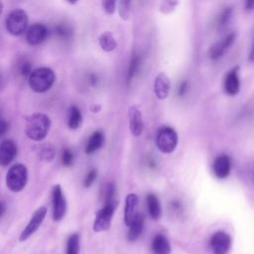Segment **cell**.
I'll list each match as a JSON object with an SVG mask.
<instances>
[{
  "label": "cell",
  "mask_w": 254,
  "mask_h": 254,
  "mask_svg": "<svg viewBox=\"0 0 254 254\" xmlns=\"http://www.w3.org/2000/svg\"><path fill=\"white\" fill-rule=\"evenodd\" d=\"M51 127L50 117L41 112L33 113L27 118L25 133L32 141H41L49 133Z\"/></svg>",
  "instance_id": "cell-1"
},
{
  "label": "cell",
  "mask_w": 254,
  "mask_h": 254,
  "mask_svg": "<svg viewBox=\"0 0 254 254\" xmlns=\"http://www.w3.org/2000/svg\"><path fill=\"white\" fill-rule=\"evenodd\" d=\"M56 80L55 71L48 66H41L33 69L28 77V83L31 89L37 93L48 91Z\"/></svg>",
  "instance_id": "cell-2"
},
{
  "label": "cell",
  "mask_w": 254,
  "mask_h": 254,
  "mask_svg": "<svg viewBox=\"0 0 254 254\" xmlns=\"http://www.w3.org/2000/svg\"><path fill=\"white\" fill-rule=\"evenodd\" d=\"M28 182V170L23 164L11 166L6 174V186L9 190L19 192L24 190Z\"/></svg>",
  "instance_id": "cell-3"
},
{
  "label": "cell",
  "mask_w": 254,
  "mask_h": 254,
  "mask_svg": "<svg viewBox=\"0 0 254 254\" xmlns=\"http://www.w3.org/2000/svg\"><path fill=\"white\" fill-rule=\"evenodd\" d=\"M29 23V17L25 10L16 8L12 10L6 17L5 26L9 34L13 36H20L26 33Z\"/></svg>",
  "instance_id": "cell-4"
},
{
  "label": "cell",
  "mask_w": 254,
  "mask_h": 254,
  "mask_svg": "<svg viewBox=\"0 0 254 254\" xmlns=\"http://www.w3.org/2000/svg\"><path fill=\"white\" fill-rule=\"evenodd\" d=\"M157 148L164 154L172 153L178 145L179 138L175 129L172 127H163L158 130L155 138Z\"/></svg>",
  "instance_id": "cell-5"
},
{
  "label": "cell",
  "mask_w": 254,
  "mask_h": 254,
  "mask_svg": "<svg viewBox=\"0 0 254 254\" xmlns=\"http://www.w3.org/2000/svg\"><path fill=\"white\" fill-rule=\"evenodd\" d=\"M116 206H117V200L104 203V206H102L96 212V215L92 224V229L94 232H102L110 228L112 216L114 214Z\"/></svg>",
  "instance_id": "cell-6"
},
{
  "label": "cell",
  "mask_w": 254,
  "mask_h": 254,
  "mask_svg": "<svg viewBox=\"0 0 254 254\" xmlns=\"http://www.w3.org/2000/svg\"><path fill=\"white\" fill-rule=\"evenodd\" d=\"M46 214H47L46 206H40L39 208H37L35 210V212L31 216L29 222L27 223L25 228L20 233L19 240L21 242H24L27 239H29L40 228V226L42 225V223L46 217Z\"/></svg>",
  "instance_id": "cell-7"
},
{
  "label": "cell",
  "mask_w": 254,
  "mask_h": 254,
  "mask_svg": "<svg viewBox=\"0 0 254 254\" xmlns=\"http://www.w3.org/2000/svg\"><path fill=\"white\" fill-rule=\"evenodd\" d=\"M52 201H53V218L55 221L62 220L66 212V201L64 195L62 187L60 185H56L53 189L52 193Z\"/></svg>",
  "instance_id": "cell-8"
},
{
  "label": "cell",
  "mask_w": 254,
  "mask_h": 254,
  "mask_svg": "<svg viewBox=\"0 0 254 254\" xmlns=\"http://www.w3.org/2000/svg\"><path fill=\"white\" fill-rule=\"evenodd\" d=\"M235 37H236L235 32H231L227 34L225 37H223L220 41L211 45L208 50V57L213 61L221 59L234 43Z\"/></svg>",
  "instance_id": "cell-9"
},
{
  "label": "cell",
  "mask_w": 254,
  "mask_h": 254,
  "mask_svg": "<svg viewBox=\"0 0 254 254\" xmlns=\"http://www.w3.org/2000/svg\"><path fill=\"white\" fill-rule=\"evenodd\" d=\"M209 245L213 254H226L231 245L230 236L224 231H217L212 234Z\"/></svg>",
  "instance_id": "cell-10"
},
{
  "label": "cell",
  "mask_w": 254,
  "mask_h": 254,
  "mask_svg": "<svg viewBox=\"0 0 254 254\" xmlns=\"http://www.w3.org/2000/svg\"><path fill=\"white\" fill-rule=\"evenodd\" d=\"M138 204H139V197L136 193H129L125 197V204H124V224L126 226H130L133 221L138 216Z\"/></svg>",
  "instance_id": "cell-11"
},
{
  "label": "cell",
  "mask_w": 254,
  "mask_h": 254,
  "mask_svg": "<svg viewBox=\"0 0 254 254\" xmlns=\"http://www.w3.org/2000/svg\"><path fill=\"white\" fill-rule=\"evenodd\" d=\"M49 31L44 24L35 23L26 31V41L31 46H37L43 43L48 37Z\"/></svg>",
  "instance_id": "cell-12"
},
{
  "label": "cell",
  "mask_w": 254,
  "mask_h": 254,
  "mask_svg": "<svg viewBox=\"0 0 254 254\" xmlns=\"http://www.w3.org/2000/svg\"><path fill=\"white\" fill-rule=\"evenodd\" d=\"M224 91L226 94L233 96L240 90V78H239V66L232 67L224 77Z\"/></svg>",
  "instance_id": "cell-13"
},
{
  "label": "cell",
  "mask_w": 254,
  "mask_h": 254,
  "mask_svg": "<svg viewBox=\"0 0 254 254\" xmlns=\"http://www.w3.org/2000/svg\"><path fill=\"white\" fill-rule=\"evenodd\" d=\"M171 91V80L165 72H160L156 75L154 81V92L158 99H166Z\"/></svg>",
  "instance_id": "cell-14"
},
{
  "label": "cell",
  "mask_w": 254,
  "mask_h": 254,
  "mask_svg": "<svg viewBox=\"0 0 254 254\" xmlns=\"http://www.w3.org/2000/svg\"><path fill=\"white\" fill-rule=\"evenodd\" d=\"M128 118H129V128L130 132L134 137H139L143 131V118L142 113L139 108L135 105L130 106L128 110Z\"/></svg>",
  "instance_id": "cell-15"
},
{
  "label": "cell",
  "mask_w": 254,
  "mask_h": 254,
  "mask_svg": "<svg viewBox=\"0 0 254 254\" xmlns=\"http://www.w3.org/2000/svg\"><path fill=\"white\" fill-rule=\"evenodd\" d=\"M17 154V146L12 140H3L0 145V164L2 167L8 166Z\"/></svg>",
  "instance_id": "cell-16"
},
{
  "label": "cell",
  "mask_w": 254,
  "mask_h": 254,
  "mask_svg": "<svg viewBox=\"0 0 254 254\" xmlns=\"http://www.w3.org/2000/svg\"><path fill=\"white\" fill-rule=\"evenodd\" d=\"M231 169V161L227 155H219L213 162V172L216 178L225 179Z\"/></svg>",
  "instance_id": "cell-17"
},
{
  "label": "cell",
  "mask_w": 254,
  "mask_h": 254,
  "mask_svg": "<svg viewBox=\"0 0 254 254\" xmlns=\"http://www.w3.org/2000/svg\"><path fill=\"white\" fill-rule=\"evenodd\" d=\"M151 249L153 254H170L171 253V245L166 236L163 234H157L153 240Z\"/></svg>",
  "instance_id": "cell-18"
},
{
  "label": "cell",
  "mask_w": 254,
  "mask_h": 254,
  "mask_svg": "<svg viewBox=\"0 0 254 254\" xmlns=\"http://www.w3.org/2000/svg\"><path fill=\"white\" fill-rule=\"evenodd\" d=\"M142 64H143V61H142L141 55L135 53L131 57V60L128 64L127 74H126V84L127 85H129L131 83V81L134 79V77L137 75V73L139 72V70L142 66Z\"/></svg>",
  "instance_id": "cell-19"
},
{
  "label": "cell",
  "mask_w": 254,
  "mask_h": 254,
  "mask_svg": "<svg viewBox=\"0 0 254 254\" xmlns=\"http://www.w3.org/2000/svg\"><path fill=\"white\" fill-rule=\"evenodd\" d=\"M104 143V135L101 131H95L93 132L90 137L88 138V141L85 145L84 152L87 155H90L101 148V146Z\"/></svg>",
  "instance_id": "cell-20"
},
{
  "label": "cell",
  "mask_w": 254,
  "mask_h": 254,
  "mask_svg": "<svg viewBox=\"0 0 254 254\" xmlns=\"http://www.w3.org/2000/svg\"><path fill=\"white\" fill-rule=\"evenodd\" d=\"M146 202H147L148 212L151 218L153 220L160 219L162 214V208H161L159 198L154 193H149L146 196Z\"/></svg>",
  "instance_id": "cell-21"
},
{
  "label": "cell",
  "mask_w": 254,
  "mask_h": 254,
  "mask_svg": "<svg viewBox=\"0 0 254 254\" xmlns=\"http://www.w3.org/2000/svg\"><path fill=\"white\" fill-rule=\"evenodd\" d=\"M144 226V217L141 213L138 214L136 219L133 221V223L129 226V231L127 234V239L130 242H133L138 239V237L141 235L142 230Z\"/></svg>",
  "instance_id": "cell-22"
},
{
  "label": "cell",
  "mask_w": 254,
  "mask_h": 254,
  "mask_svg": "<svg viewBox=\"0 0 254 254\" xmlns=\"http://www.w3.org/2000/svg\"><path fill=\"white\" fill-rule=\"evenodd\" d=\"M98 44L104 52H112L117 47V42L111 32H103L98 38Z\"/></svg>",
  "instance_id": "cell-23"
},
{
  "label": "cell",
  "mask_w": 254,
  "mask_h": 254,
  "mask_svg": "<svg viewBox=\"0 0 254 254\" xmlns=\"http://www.w3.org/2000/svg\"><path fill=\"white\" fill-rule=\"evenodd\" d=\"M81 123H82V115H81L80 109L75 105L70 106L68 110V117H67L68 128L71 130H76L81 126Z\"/></svg>",
  "instance_id": "cell-24"
},
{
  "label": "cell",
  "mask_w": 254,
  "mask_h": 254,
  "mask_svg": "<svg viewBox=\"0 0 254 254\" xmlns=\"http://www.w3.org/2000/svg\"><path fill=\"white\" fill-rule=\"evenodd\" d=\"M54 34L63 41H69L73 37V29L66 23H59L54 28Z\"/></svg>",
  "instance_id": "cell-25"
},
{
  "label": "cell",
  "mask_w": 254,
  "mask_h": 254,
  "mask_svg": "<svg viewBox=\"0 0 254 254\" xmlns=\"http://www.w3.org/2000/svg\"><path fill=\"white\" fill-rule=\"evenodd\" d=\"M233 15V8L232 7H226L224 8L221 13L219 14L217 18V29L218 30H223L227 27L229 24L231 18Z\"/></svg>",
  "instance_id": "cell-26"
},
{
  "label": "cell",
  "mask_w": 254,
  "mask_h": 254,
  "mask_svg": "<svg viewBox=\"0 0 254 254\" xmlns=\"http://www.w3.org/2000/svg\"><path fill=\"white\" fill-rule=\"evenodd\" d=\"M79 252V236L77 233L69 235L66 242L65 254H78Z\"/></svg>",
  "instance_id": "cell-27"
},
{
  "label": "cell",
  "mask_w": 254,
  "mask_h": 254,
  "mask_svg": "<svg viewBox=\"0 0 254 254\" xmlns=\"http://www.w3.org/2000/svg\"><path fill=\"white\" fill-rule=\"evenodd\" d=\"M132 0H119L118 1V12L119 16L123 20H128L130 17Z\"/></svg>",
  "instance_id": "cell-28"
},
{
  "label": "cell",
  "mask_w": 254,
  "mask_h": 254,
  "mask_svg": "<svg viewBox=\"0 0 254 254\" xmlns=\"http://www.w3.org/2000/svg\"><path fill=\"white\" fill-rule=\"evenodd\" d=\"M18 72L24 76V77H29L30 74L32 73L33 69H32V64L27 60V59H22L19 63H18Z\"/></svg>",
  "instance_id": "cell-29"
},
{
  "label": "cell",
  "mask_w": 254,
  "mask_h": 254,
  "mask_svg": "<svg viewBox=\"0 0 254 254\" xmlns=\"http://www.w3.org/2000/svg\"><path fill=\"white\" fill-rule=\"evenodd\" d=\"M179 4V0H162L160 3V10L163 14L172 13Z\"/></svg>",
  "instance_id": "cell-30"
},
{
  "label": "cell",
  "mask_w": 254,
  "mask_h": 254,
  "mask_svg": "<svg viewBox=\"0 0 254 254\" xmlns=\"http://www.w3.org/2000/svg\"><path fill=\"white\" fill-rule=\"evenodd\" d=\"M101 5L106 14L112 15L117 6V0H101Z\"/></svg>",
  "instance_id": "cell-31"
},
{
  "label": "cell",
  "mask_w": 254,
  "mask_h": 254,
  "mask_svg": "<svg viewBox=\"0 0 254 254\" xmlns=\"http://www.w3.org/2000/svg\"><path fill=\"white\" fill-rule=\"evenodd\" d=\"M56 155V151L53 147L48 146L45 149H43V151L41 152V158L43 161L45 162H51L54 160Z\"/></svg>",
  "instance_id": "cell-32"
},
{
  "label": "cell",
  "mask_w": 254,
  "mask_h": 254,
  "mask_svg": "<svg viewBox=\"0 0 254 254\" xmlns=\"http://www.w3.org/2000/svg\"><path fill=\"white\" fill-rule=\"evenodd\" d=\"M73 153L72 151H70L69 149H64L63 151V154H62V163L64 166H66V167H69L72 165L73 163Z\"/></svg>",
  "instance_id": "cell-33"
},
{
  "label": "cell",
  "mask_w": 254,
  "mask_h": 254,
  "mask_svg": "<svg viewBox=\"0 0 254 254\" xmlns=\"http://www.w3.org/2000/svg\"><path fill=\"white\" fill-rule=\"evenodd\" d=\"M97 178V171L95 169H92L90 170L87 175L85 176L84 180H83V186L84 188H89L92 186V184L95 182Z\"/></svg>",
  "instance_id": "cell-34"
},
{
  "label": "cell",
  "mask_w": 254,
  "mask_h": 254,
  "mask_svg": "<svg viewBox=\"0 0 254 254\" xmlns=\"http://www.w3.org/2000/svg\"><path fill=\"white\" fill-rule=\"evenodd\" d=\"M188 87H189L188 81H187V80L182 81L181 84H180V86H179V89H178V94H179V96L185 95L186 92H187V90H188Z\"/></svg>",
  "instance_id": "cell-35"
},
{
  "label": "cell",
  "mask_w": 254,
  "mask_h": 254,
  "mask_svg": "<svg viewBox=\"0 0 254 254\" xmlns=\"http://www.w3.org/2000/svg\"><path fill=\"white\" fill-rule=\"evenodd\" d=\"M88 81H89V83H90L92 86H96V85H97V83H98V81H99V78H98L97 74H95V73H91V74H89Z\"/></svg>",
  "instance_id": "cell-36"
},
{
  "label": "cell",
  "mask_w": 254,
  "mask_h": 254,
  "mask_svg": "<svg viewBox=\"0 0 254 254\" xmlns=\"http://www.w3.org/2000/svg\"><path fill=\"white\" fill-rule=\"evenodd\" d=\"M7 128H8L7 122H6L4 119H2V120H1V123H0V135H1V136L4 135V133L7 131Z\"/></svg>",
  "instance_id": "cell-37"
},
{
  "label": "cell",
  "mask_w": 254,
  "mask_h": 254,
  "mask_svg": "<svg viewBox=\"0 0 254 254\" xmlns=\"http://www.w3.org/2000/svg\"><path fill=\"white\" fill-rule=\"evenodd\" d=\"M245 9L246 11H253L254 10V0H245Z\"/></svg>",
  "instance_id": "cell-38"
},
{
  "label": "cell",
  "mask_w": 254,
  "mask_h": 254,
  "mask_svg": "<svg viewBox=\"0 0 254 254\" xmlns=\"http://www.w3.org/2000/svg\"><path fill=\"white\" fill-rule=\"evenodd\" d=\"M248 60H249V62L254 63V44H253V47H252V49H251V51H250V53H249Z\"/></svg>",
  "instance_id": "cell-39"
},
{
  "label": "cell",
  "mask_w": 254,
  "mask_h": 254,
  "mask_svg": "<svg viewBox=\"0 0 254 254\" xmlns=\"http://www.w3.org/2000/svg\"><path fill=\"white\" fill-rule=\"evenodd\" d=\"M5 211V206H4V202H1V216L4 214Z\"/></svg>",
  "instance_id": "cell-40"
},
{
  "label": "cell",
  "mask_w": 254,
  "mask_h": 254,
  "mask_svg": "<svg viewBox=\"0 0 254 254\" xmlns=\"http://www.w3.org/2000/svg\"><path fill=\"white\" fill-rule=\"evenodd\" d=\"M69 4H74V3H76L77 2V0H66Z\"/></svg>",
  "instance_id": "cell-41"
}]
</instances>
